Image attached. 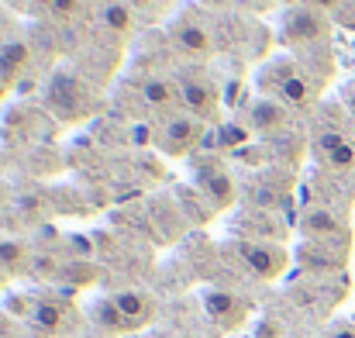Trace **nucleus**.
<instances>
[{
  "label": "nucleus",
  "mask_w": 355,
  "mask_h": 338,
  "mask_svg": "<svg viewBox=\"0 0 355 338\" xmlns=\"http://www.w3.org/2000/svg\"><path fill=\"white\" fill-rule=\"evenodd\" d=\"M197 180H200L204 194L211 197V204H214L218 211L235 204V180H232L228 169H221L218 162H204V166L197 169Z\"/></svg>",
  "instance_id": "20e7f679"
},
{
  "label": "nucleus",
  "mask_w": 355,
  "mask_h": 338,
  "mask_svg": "<svg viewBox=\"0 0 355 338\" xmlns=\"http://www.w3.org/2000/svg\"><path fill=\"white\" fill-rule=\"evenodd\" d=\"M290 124V111L283 101H272V97H259L248 104V128L255 131H283Z\"/></svg>",
  "instance_id": "0eeeda50"
},
{
  "label": "nucleus",
  "mask_w": 355,
  "mask_h": 338,
  "mask_svg": "<svg viewBox=\"0 0 355 338\" xmlns=\"http://www.w3.org/2000/svg\"><path fill=\"white\" fill-rule=\"evenodd\" d=\"M111 301L118 304V311L124 314V321L131 325V332L155 318V301L148 294H141V290H118Z\"/></svg>",
  "instance_id": "1a4fd4ad"
},
{
  "label": "nucleus",
  "mask_w": 355,
  "mask_h": 338,
  "mask_svg": "<svg viewBox=\"0 0 355 338\" xmlns=\"http://www.w3.org/2000/svg\"><path fill=\"white\" fill-rule=\"evenodd\" d=\"M235 255L245 262L248 273H255L259 280H276L286 269V252L276 242H259V238H238Z\"/></svg>",
  "instance_id": "f257e3e1"
},
{
  "label": "nucleus",
  "mask_w": 355,
  "mask_h": 338,
  "mask_svg": "<svg viewBox=\"0 0 355 338\" xmlns=\"http://www.w3.org/2000/svg\"><path fill=\"white\" fill-rule=\"evenodd\" d=\"M173 38H176L187 52H197V56L211 52V35H207V28H200V24H176V28H173Z\"/></svg>",
  "instance_id": "2eb2a0df"
},
{
  "label": "nucleus",
  "mask_w": 355,
  "mask_h": 338,
  "mask_svg": "<svg viewBox=\"0 0 355 338\" xmlns=\"http://www.w3.org/2000/svg\"><path fill=\"white\" fill-rule=\"evenodd\" d=\"M0 287H3V269H0Z\"/></svg>",
  "instance_id": "a878e982"
},
{
  "label": "nucleus",
  "mask_w": 355,
  "mask_h": 338,
  "mask_svg": "<svg viewBox=\"0 0 355 338\" xmlns=\"http://www.w3.org/2000/svg\"><path fill=\"white\" fill-rule=\"evenodd\" d=\"M349 108L355 111V90H349Z\"/></svg>",
  "instance_id": "b1692460"
},
{
  "label": "nucleus",
  "mask_w": 355,
  "mask_h": 338,
  "mask_svg": "<svg viewBox=\"0 0 355 338\" xmlns=\"http://www.w3.org/2000/svg\"><path fill=\"white\" fill-rule=\"evenodd\" d=\"M104 21H107L114 31H128V28H131V7H128V3H107Z\"/></svg>",
  "instance_id": "6ab92c4d"
},
{
  "label": "nucleus",
  "mask_w": 355,
  "mask_h": 338,
  "mask_svg": "<svg viewBox=\"0 0 355 338\" xmlns=\"http://www.w3.org/2000/svg\"><path fill=\"white\" fill-rule=\"evenodd\" d=\"M52 3L55 0H31V7H49V10H52Z\"/></svg>",
  "instance_id": "5701e85b"
},
{
  "label": "nucleus",
  "mask_w": 355,
  "mask_h": 338,
  "mask_svg": "<svg viewBox=\"0 0 355 338\" xmlns=\"http://www.w3.org/2000/svg\"><path fill=\"white\" fill-rule=\"evenodd\" d=\"M328 338H355V325L352 321H342V325H335V328L328 332Z\"/></svg>",
  "instance_id": "412c9836"
},
{
  "label": "nucleus",
  "mask_w": 355,
  "mask_h": 338,
  "mask_svg": "<svg viewBox=\"0 0 355 338\" xmlns=\"http://www.w3.org/2000/svg\"><path fill=\"white\" fill-rule=\"evenodd\" d=\"M276 97H279L286 108H307V104L314 101V87H311V83H307V80L297 73L293 80H286V83L276 90Z\"/></svg>",
  "instance_id": "dca6fc26"
},
{
  "label": "nucleus",
  "mask_w": 355,
  "mask_h": 338,
  "mask_svg": "<svg viewBox=\"0 0 355 338\" xmlns=\"http://www.w3.org/2000/svg\"><path fill=\"white\" fill-rule=\"evenodd\" d=\"M141 97H145V104L155 108V111H169V108H176V101H183V97H180V87H173V83H166V80H148V83L141 87Z\"/></svg>",
  "instance_id": "ddd939ff"
},
{
  "label": "nucleus",
  "mask_w": 355,
  "mask_h": 338,
  "mask_svg": "<svg viewBox=\"0 0 355 338\" xmlns=\"http://www.w3.org/2000/svg\"><path fill=\"white\" fill-rule=\"evenodd\" d=\"M21 69H28V45L24 42H7L0 49V87L14 83L21 76Z\"/></svg>",
  "instance_id": "9b49d317"
},
{
  "label": "nucleus",
  "mask_w": 355,
  "mask_h": 338,
  "mask_svg": "<svg viewBox=\"0 0 355 338\" xmlns=\"http://www.w3.org/2000/svg\"><path fill=\"white\" fill-rule=\"evenodd\" d=\"M314 152H318V159H321L324 166H331V169H352L355 166V145L345 135H338V131L318 135Z\"/></svg>",
  "instance_id": "423d86ee"
},
{
  "label": "nucleus",
  "mask_w": 355,
  "mask_h": 338,
  "mask_svg": "<svg viewBox=\"0 0 355 338\" xmlns=\"http://www.w3.org/2000/svg\"><path fill=\"white\" fill-rule=\"evenodd\" d=\"M21 262H24V248L17 242H0V269L14 273L21 269Z\"/></svg>",
  "instance_id": "a211bd4d"
},
{
  "label": "nucleus",
  "mask_w": 355,
  "mask_h": 338,
  "mask_svg": "<svg viewBox=\"0 0 355 338\" xmlns=\"http://www.w3.org/2000/svg\"><path fill=\"white\" fill-rule=\"evenodd\" d=\"M204 304H207V314L218 318L221 325H238V318L245 314V307L238 304L232 294H221V290H211L204 294Z\"/></svg>",
  "instance_id": "f8f14e48"
},
{
  "label": "nucleus",
  "mask_w": 355,
  "mask_h": 338,
  "mask_svg": "<svg viewBox=\"0 0 355 338\" xmlns=\"http://www.w3.org/2000/svg\"><path fill=\"white\" fill-rule=\"evenodd\" d=\"M94 318H97V325H104L107 332H131V325L124 321V314L118 311L114 301H101V304L94 307Z\"/></svg>",
  "instance_id": "f3484780"
},
{
  "label": "nucleus",
  "mask_w": 355,
  "mask_h": 338,
  "mask_svg": "<svg viewBox=\"0 0 355 338\" xmlns=\"http://www.w3.org/2000/svg\"><path fill=\"white\" fill-rule=\"evenodd\" d=\"M300 262L314 273H335L345 266V242H307L300 248Z\"/></svg>",
  "instance_id": "39448f33"
},
{
  "label": "nucleus",
  "mask_w": 355,
  "mask_h": 338,
  "mask_svg": "<svg viewBox=\"0 0 355 338\" xmlns=\"http://www.w3.org/2000/svg\"><path fill=\"white\" fill-rule=\"evenodd\" d=\"M131 3H138V7H148V3H152V0H131Z\"/></svg>",
  "instance_id": "393cba45"
},
{
  "label": "nucleus",
  "mask_w": 355,
  "mask_h": 338,
  "mask_svg": "<svg viewBox=\"0 0 355 338\" xmlns=\"http://www.w3.org/2000/svg\"><path fill=\"white\" fill-rule=\"evenodd\" d=\"M311 3H314V7H335L338 0H311Z\"/></svg>",
  "instance_id": "4be33fe9"
},
{
  "label": "nucleus",
  "mask_w": 355,
  "mask_h": 338,
  "mask_svg": "<svg viewBox=\"0 0 355 338\" xmlns=\"http://www.w3.org/2000/svg\"><path fill=\"white\" fill-rule=\"evenodd\" d=\"M180 97H183V104H187V111L200 114V117H211L214 108H218V94H214V87L211 83H204V80H190V83H183L180 87Z\"/></svg>",
  "instance_id": "9d476101"
},
{
  "label": "nucleus",
  "mask_w": 355,
  "mask_h": 338,
  "mask_svg": "<svg viewBox=\"0 0 355 338\" xmlns=\"http://www.w3.org/2000/svg\"><path fill=\"white\" fill-rule=\"evenodd\" d=\"M52 14L55 17H73L76 14V0H55L52 3Z\"/></svg>",
  "instance_id": "aec40b11"
},
{
  "label": "nucleus",
  "mask_w": 355,
  "mask_h": 338,
  "mask_svg": "<svg viewBox=\"0 0 355 338\" xmlns=\"http://www.w3.org/2000/svg\"><path fill=\"white\" fill-rule=\"evenodd\" d=\"M197 135H200V121H197L193 114H180V117H169V121L162 124L155 145H159L162 152H169V155H183V152L197 142Z\"/></svg>",
  "instance_id": "f03ea898"
},
{
  "label": "nucleus",
  "mask_w": 355,
  "mask_h": 338,
  "mask_svg": "<svg viewBox=\"0 0 355 338\" xmlns=\"http://www.w3.org/2000/svg\"><path fill=\"white\" fill-rule=\"evenodd\" d=\"M304 235L307 242H349V228H345V218H338L335 211L328 208H311L304 214Z\"/></svg>",
  "instance_id": "7ed1b4c3"
},
{
  "label": "nucleus",
  "mask_w": 355,
  "mask_h": 338,
  "mask_svg": "<svg viewBox=\"0 0 355 338\" xmlns=\"http://www.w3.org/2000/svg\"><path fill=\"white\" fill-rule=\"evenodd\" d=\"M31 321H35L42 332H62V328L69 325V311H66L62 304L42 301V304H35V311H31Z\"/></svg>",
  "instance_id": "4468645a"
},
{
  "label": "nucleus",
  "mask_w": 355,
  "mask_h": 338,
  "mask_svg": "<svg viewBox=\"0 0 355 338\" xmlns=\"http://www.w3.org/2000/svg\"><path fill=\"white\" fill-rule=\"evenodd\" d=\"M324 35H328V24L314 7L290 10V21H286V38L290 42H324Z\"/></svg>",
  "instance_id": "6e6552de"
}]
</instances>
